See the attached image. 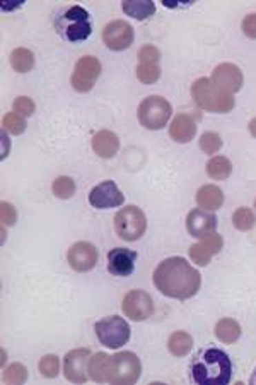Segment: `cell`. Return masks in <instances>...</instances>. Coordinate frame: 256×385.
<instances>
[{"mask_svg":"<svg viewBox=\"0 0 256 385\" xmlns=\"http://www.w3.org/2000/svg\"><path fill=\"white\" fill-rule=\"evenodd\" d=\"M2 131L14 135L23 134V132L26 131V120H24V117H21L19 113H16V111H10V113L3 115Z\"/></svg>","mask_w":256,"mask_h":385,"instance_id":"29","label":"cell"},{"mask_svg":"<svg viewBox=\"0 0 256 385\" xmlns=\"http://www.w3.org/2000/svg\"><path fill=\"white\" fill-rule=\"evenodd\" d=\"M205 168L207 175L214 180H226L233 173V163L226 156H214Z\"/></svg>","mask_w":256,"mask_h":385,"instance_id":"26","label":"cell"},{"mask_svg":"<svg viewBox=\"0 0 256 385\" xmlns=\"http://www.w3.org/2000/svg\"><path fill=\"white\" fill-rule=\"evenodd\" d=\"M16 219H17L16 207H14L10 203H6V200H3V203L0 204V221H2V225L12 226L16 225Z\"/></svg>","mask_w":256,"mask_h":385,"instance_id":"37","label":"cell"},{"mask_svg":"<svg viewBox=\"0 0 256 385\" xmlns=\"http://www.w3.org/2000/svg\"><path fill=\"white\" fill-rule=\"evenodd\" d=\"M253 380H255V382H256V375H255V379H253Z\"/></svg>","mask_w":256,"mask_h":385,"instance_id":"41","label":"cell"},{"mask_svg":"<svg viewBox=\"0 0 256 385\" xmlns=\"http://www.w3.org/2000/svg\"><path fill=\"white\" fill-rule=\"evenodd\" d=\"M101 74V62L92 55H86L77 60L74 74H72L70 84L77 93L91 91Z\"/></svg>","mask_w":256,"mask_h":385,"instance_id":"9","label":"cell"},{"mask_svg":"<svg viewBox=\"0 0 256 385\" xmlns=\"http://www.w3.org/2000/svg\"><path fill=\"white\" fill-rule=\"evenodd\" d=\"M2 379L6 384H24L28 380V368L24 365H21V363H12V365H9L3 370Z\"/></svg>","mask_w":256,"mask_h":385,"instance_id":"30","label":"cell"},{"mask_svg":"<svg viewBox=\"0 0 256 385\" xmlns=\"http://www.w3.org/2000/svg\"><path fill=\"white\" fill-rule=\"evenodd\" d=\"M250 132H251V135H253V138H256V117L250 122Z\"/></svg>","mask_w":256,"mask_h":385,"instance_id":"40","label":"cell"},{"mask_svg":"<svg viewBox=\"0 0 256 385\" xmlns=\"http://www.w3.org/2000/svg\"><path fill=\"white\" fill-rule=\"evenodd\" d=\"M2 142H3V147H2V160H6L7 154H9V139H7V132L2 131Z\"/></svg>","mask_w":256,"mask_h":385,"instance_id":"39","label":"cell"},{"mask_svg":"<svg viewBox=\"0 0 256 385\" xmlns=\"http://www.w3.org/2000/svg\"><path fill=\"white\" fill-rule=\"evenodd\" d=\"M89 359H91V351L86 350V348H79V350L68 351L63 359L65 379H67L68 382H74V384L88 382Z\"/></svg>","mask_w":256,"mask_h":385,"instance_id":"11","label":"cell"},{"mask_svg":"<svg viewBox=\"0 0 256 385\" xmlns=\"http://www.w3.org/2000/svg\"><path fill=\"white\" fill-rule=\"evenodd\" d=\"M115 229L125 242H135L142 238L147 229V218L137 206H127L115 216Z\"/></svg>","mask_w":256,"mask_h":385,"instance_id":"7","label":"cell"},{"mask_svg":"<svg viewBox=\"0 0 256 385\" xmlns=\"http://www.w3.org/2000/svg\"><path fill=\"white\" fill-rule=\"evenodd\" d=\"M10 66L16 72H30L35 67V55L28 48H16L10 53Z\"/></svg>","mask_w":256,"mask_h":385,"instance_id":"27","label":"cell"},{"mask_svg":"<svg viewBox=\"0 0 256 385\" xmlns=\"http://www.w3.org/2000/svg\"><path fill=\"white\" fill-rule=\"evenodd\" d=\"M255 207H256V200H255Z\"/></svg>","mask_w":256,"mask_h":385,"instance_id":"42","label":"cell"},{"mask_svg":"<svg viewBox=\"0 0 256 385\" xmlns=\"http://www.w3.org/2000/svg\"><path fill=\"white\" fill-rule=\"evenodd\" d=\"M154 284L164 297L188 300L201 286V276L183 257H169L154 271Z\"/></svg>","mask_w":256,"mask_h":385,"instance_id":"1","label":"cell"},{"mask_svg":"<svg viewBox=\"0 0 256 385\" xmlns=\"http://www.w3.org/2000/svg\"><path fill=\"white\" fill-rule=\"evenodd\" d=\"M95 330L99 343L110 350H118V348L125 346L130 339L128 322L118 315L97 320Z\"/></svg>","mask_w":256,"mask_h":385,"instance_id":"6","label":"cell"},{"mask_svg":"<svg viewBox=\"0 0 256 385\" xmlns=\"http://www.w3.org/2000/svg\"><path fill=\"white\" fill-rule=\"evenodd\" d=\"M103 41L113 52L127 50L133 43V28L132 24L124 19L111 21L103 30Z\"/></svg>","mask_w":256,"mask_h":385,"instance_id":"12","label":"cell"},{"mask_svg":"<svg viewBox=\"0 0 256 385\" xmlns=\"http://www.w3.org/2000/svg\"><path fill=\"white\" fill-rule=\"evenodd\" d=\"M173 113V108L169 102L162 96H149L144 100L139 105L137 115H139V122L149 131H161L166 127Z\"/></svg>","mask_w":256,"mask_h":385,"instance_id":"5","label":"cell"},{"mask_svg":"<svg viewBox=\"0 0 256 385\" xmlns=\"http://www.w3.org/2000/svg\"><path fill=\"white\" fill-rule=\"evenodd\" d=\"M192 98L201 110L210 113H229L236 105L233 95L222 91L212 79L200 77L192 84Z\"/></svg>","mask_w":256,"mask_h":385,"instance_id":"3","label":"cell"},{"mask_svg":"<svg viewBox=\"0 0 256 385\" xmlns=\"http://www.w3.org/2000/svg\"><path fill=\"white\" fill-rule=\"evenodd\" d=\"M121 9H124V12L127 16L133 17V19L144 21L156 14V3L149 2V0L147 2H130V0H127V2L121 3Z\"/></svg>","mask_w":256,"mask_h":385,"instance_id":"25","label":"cell"},{"mask_svg":"<svg viewBox=\"0 0 256 385\" xmlns=\"http://www.w3.org/2000/svg\"><path fill=\"white\" fill-rule=\"evenodd\" d=\"M255 223H256L255 212L248 209V207H239V209L234 211L233 225L234 228L239 229V232H250V229H253Z\"/></svg>","mask_w":256,"mask_h":385,"instance_id":"28","label":"cell"},{"mask_svg":"<svg viewBox=\"0 0 256 385\" xmlns=\"http://www.w3.org/2000/svg\"><path fill=\"white\" fill-rule=\"evenodd\" d=\"M97 248L89 242H77L68 248L67 261L70 267L77 272H88L97 264Z\"/></svg>","mask_w":256,"mask_h":385,"instance_id":"14","label":"cell"},{"mask_svg":"<svg viewBox=\"0 0 256 385\" xmlns=\"http://www.w3.org/2000/svg\"><path fill=\"white\" fill-rule=\"evenodd\" d=\"M197 204L204 211H217L224 204V194L215 185H204L197 192Z\"/></svg>","mask_w":256,"mask_h":385,"instance_id":"21","label":"cell"},{"mask_svg":"<svg viewBox=\"0 0 256 385\" xmlns=\"http://www.w3.org/2000/svg\"><path fill=\"white\" fill-rule=\"evenodd\" d=\"M142 373V365L135 353L121 351L110 358V377L108 382L115 385L135 384Z\"/></svg>","mask_w":256,"mask_h":385,"instance_id":"4","label":"cell"},{"mask_svg":"<svg viewBox=\"0 0 256 385\" xmlns=\"http://www.w3.org/2000/svg\"><path fill=\"white\" fill-rule=\"evenodd\" d=\"M215 336L221 343L234 344L241 337V326L234 319H221L215 326Z\"/></svg>","mask_w":256,"mask_h":385,"instance_id":"24","label":"cell"},{"mask_svg":"<svg viewBox=\"0 0 256 385\" xmlns=\"http://www.w3.org/2000/svg\"><path fill=\"white\" fill-rule=\"evenodd\" d=\"M243 31L248 38L256 39V14H250L243 19Z\"/></svg>","mask_w":256,"mask_h":385,"instance_id":"38","label":"cell"},{"mask_svg":"<svg viewBox=\"0 0 256 385\" xmlns=\"http://www.w3.org/2000/svg\"><path fill=\"white\" fill-rule=\"evenodd\" d=\"M169 135L175 142L186 144L192 142L197 135V124H195L192 115L179 113L173 118L171 125H169Z\"/></svg>","mask_w":256,"mask_h":385,"instance_id":"19","label":"cell"},{"mask_svg":"<svg viewBox=\"0 0 256 385\" xmlns=\"http://www.w3.org/2000/svg\"><path fill=\"white\" fill-rule=\"evenodd\" d=\"M92 151L97 156L104 158V160H110V158L117 156V153L120 151V139L115 132L111 131H99L92 138Z\"/></svg>","mask_w":256,"mask_h":385,"instance_id":"20","label":"cell"},{"mask_svg":"<svg viewBox=\"0 0 256 385\" xmlns=\"http://www.w3.org/2000/svg\"><path fill=\"white\" fill-rule=\"evenodd\" d=\"M222 245H224L222 236L215 232L210 233V235L204 236L200 242L190 247V259L197 265L205 267V265H208L210 259L222 250Z\"/></svg>","mask_w":256,"mask_h":385,"instance_id":"16","label":"cell"},{"mask_svg":"<svg viewBox=\"0 0 256 385\" xmlns=\"http://www.w3.org/2000/svg\"><path fill=\"white\" fill-rule=\"evenodd\" d=\"M186 229L195 238L201 240L217 229V218L204 209H193L186 218Z\"/></svg>","mask_w":256,"mask_h":385,"instance_id":"18","label":"cell"},{"mask_svg":"<svg viewBox=\"0 0 256 385\" xmlns=\"http://www.w3.org/2000/svg\"><path fill=\"white\" fill-rule=\"evenodd\" d=\"M193 380L200 385H224L233 377V363L222 350L201 351L192 365Z\"/></svg>","mask_w":256,"mask_h":385,"instance_id":"2","label":"cell"},{"mask_svg":"<svg viewBox=\"0 0 256 385\" xmlns=\"http://www.w3.org/2000/svg\"><path fill=\"white\" fill-rule=\"evenodd\" d=\"M121 308L124 314L128 317L133 322H142L147 320L154 314V301L147 291L133 290L125 294L124 301H121Z\"/></svg>","mask_w":256,"mask_h":385,"instance_id":"10","label":"cell"},{"mask_svg":"<svg viewBox=\"0 0 256 385\" xmlns=\"http://www.w3.org/2000/svg\"><path fill=\"white\" fill-rule=\"evenodd\" d=\"M200 149L208 156H214L222 147V139L217 132H204L200 138Z\"/></svg>","mask_w":256,"mask_h":385,"instance_id":"32","label":"cell"},{"mask_svg":"<svg viewBox=\"0 0 256 385\" xmlns=\"http://www.w3.org/2000/svg\"><path fill=\"white\" fill-rule=\"evenodd\" d=\"M110 358L111 356L106 355V353H96L95 356H91L88 365V373L95 382H108V377H110Z\"/></svg>","mask_w":256,"mask_h":385,"instance_id":"22","label":"cell"},{"mask_svg":"<svg viewBox=\"0 0 256 385\" xmlns=\"http://www.w3.org/2000/svg\"><path fill=\"white\" fill-rule=\"evenodd\" d=\"M89 203L96 209H111L120 207L125 203V196L113 180H106L89 192Z\"/></svg>","mask_w":256,"mask_h":385,"instance_id":"13","label":"cell"},{"mask_svg":"<svg viewBox=\"0 0 256 385\" xmlns=\"http://www.w3.org/2000/svg\"><path fill=\"white\" fill-rule=\"evenodd\" d=\"M137 79L144 84H154L161 79V67L152 64H139L137 66Z\"/></svg>","mask_w":256,"mask_h":385,"instance_id":"31","label":"cell"},{"mask_svg":"<svg viewBox=\"0 0 256 385\" xmlns=\"http://www.w3.org/2000/svg\"><path fill=\"white\" fill-rule=\"evenodd\" d=\"M12 108L16 113H19L21 117L26 118V117H31V115L35 113L36 106H35V102H32L31 98H28V96H19V98L14 102Z\"/></svg>","mask_w":256,"mask_h":385,"instance_id":"36","label":"cell"},{"mask_svg":"<svg viewBox=\"0 0 256 385\" xmlns=\"http://www.w3.org/2000/svg\"><path fill=\"white\" fill-rule=\"evenodd\" d=\"M137 57H139L140 64H152V66H157V62H159L161 59V52L157 46L144 45L142 48L139 50V53H137Z\"/></svg>","mask_w":256,"mask_h":385,"instance_id":"35","label":"cell"},{"mask_svg":"<svg viewBox=\"0 0 256 385\" xmlns=\"http://www.w3.org/2000/svg\"><path fill=\"white\" fill-rule=\"evenodd\" d=\"M193 348V339L188 332H183V330H176L169 336L168 341V350L173 356L176 358H183V356L188 355Z\"/></svg>","mask_w":256,"mask_h":385,"instance_id":"23","label":"cell"},{"mask_svg":"<svg viewBox=\"0 0 256 385\" xmlns=\"http://www.w3.org/2000/svg\"><path fill=\"white\" fill-rule=\"evenodd\" d=\"M137 254L130 248H113L108 252V271L118 278H127L135 269Z\"/></svg>","mask_w":256,"mask_h":385,"instance_id":"17","label":"cell"},{"mask_svg":"<svg viewBox=\"0 0 256 385\" xmlns=\"http://www.w3.org/2000/svg\"><path fill=\"white\" fill-rule=\"evenodd\" d=\"M65 24V36L70 41H84L92 33L89 12L81 6H74L63 14L62 17Z\"/></svg>","mask_w":256,"mask_h":385,"instance_id":"8","label":"cell"},{"mask_svg":"<svg viewBox=\"0 0 256 385\" xmlns=\"http://www.w3.org/2000/svg\"><path fill=\"white\" fill-rule=\"evenodd\" d=\"M52 190L59 199H70L75 194V182L70 176H59V178L53 182Z\"/></svg>","mask_w":256,"mask_h":385,"instance_id":"33","label":"cell"},{"mask_svg":"<svg viewBox=\"0 0 256 385\" xmlns=\"http://www.w3.org/2000/svg\"><path fill=\"white\" fill-rule=\"evenodd\" d=\"M210 79L222 89V91L229 93V95L241 91L244 82L243 72L239 71V67L229 62H224L215 67V69L212 71Z\"/></svg>","mask_w":256,"mask_h":385,"instance_id":"15","label":"cell"},{"mask_svg":"<svg viewBox=\"0 0 256 385\" xmlns=\"http://www.w3.org/2000/svg\"><path fill=\"white\" fill-rule=\"evenodd\" d=\"M39 372L46 379H55L60 372V359L55 355H46L39 359Z\"/></svg>","mask_w":256,"mask_h":385,"instance_id":"34","label":"cell"}]
</instances>
